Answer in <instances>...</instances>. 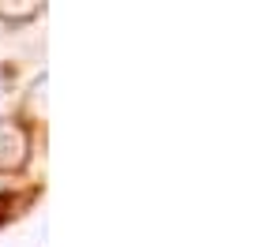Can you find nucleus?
Returning a JSON list of instances; mask_svg holds the SVG:
<instances>
[{"label": "nucleus", "mask_w": 259, "mask_h": 247, "mask_svg": "<svg viewBox=\"0 0 259 247\" xmlns=\"http://www.w3.org/2000/svg\"><path fill=\"white\" fill-rule=\"evenodd\" d=\"M38 12H41V4H34V0H19V4H0V19L12 23V26L30 23Z\"/></svg>", "instance_id": "obj_2"}, {"label": "nucleus", "mask_w": 259, "mask_h": 247, "mask_svg": "<svg viewBox=\"0 0 259 247\" xmlns=\"http://www.w3.org/2000/svg\"><path fill=\"white\" fill-rule=\"evenodd\" d=\"M30 154V135L23 124L0 120V172H19Z\"/></svg>", "instance_id": "obj_1"}]
</instances>
